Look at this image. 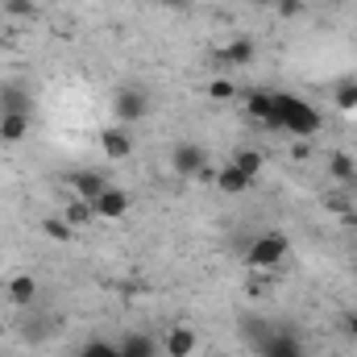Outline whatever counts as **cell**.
Masks as SVG:
<instances>
[{
    "instance_id": "30bf717a",
    "label": "cell",
    "mask_w": 357,
    "mask_h": 357,
    "mask_svg": "<svg viewBox=\"0 0 357 357\" xmlns=\"http://www.w3.org/2000/svg\"><path fill=\"white\" fill-rule=\"evenodd\" d=\"M195 349H199V337H195L191 324L167 328V337H162V354L167 357H195Z\"/></svg>"
},
{
    "instance_id": "4316f807",
    "label": "cell",
    "mask_w": 357,
    "mask_h": 357,
    "mask_svg": "<svg viewBox=\"0 0 357 357\" xmlns=\"http://www.w3.org/2000/svg\"><path fill=\"white\" fill-rule=\"evenodd\" d=\"M274 13H278V17H287V21H295V17L303 13V0H278V4H274Z\"/></svg>"
},
{
    "instance_id": "8992f818",
    "label": "cell",
    "mask_w": 357,
    "mask_h": 357,
    "mask_svg": "<svg viewBox=\"0 0 357 357\" xmlns=\"http://www.w3.org/2000/svg\"><path fill=\"white\" fill-rule=\"evenodd\" d=\"M258 357H307V349H303V341H299L295 328L274 324V333L266 337V345L258 349Z\"/></svg>"
},
{
    "instance_id": "2e32d148",
    "label": "cell",
    "mask_w": 357,
    "mask_h": 357,
    "mask_svg": "<svg viewBox=\"0 0 357 357\" xmlns=\"http://www.w3.org/2000/svg\"><path fill=\"white\" fill-rule=\"evenodd\" d=\"M29 137V116H17V112H4L0 116V146H17Z\"/></svg>"
},
{
    "instance_id": "603a6c76",
    "label": "cell",
    "mask_w": 357,
    "mask_h": 357,
    "mask_svg": "<svg viewBox=\"0 0 357 357\" xmlns=\"http://www.w3.org/2000/svg\"><path fill=\"white\" fill-rule=\"evenodd\" d=\"M333 100H337V108H341L345 116H357V79H345Z\"/></svg>"
},
{
    "instance_id": "3957f363",
    "label": "cell",
    "mask_w": 357,
    "mask_h": 357,
    "mask_svg": "<svg viewBox=\"0 0 357 357\" xmlns=\"http://www.w3.org/2000/svg\"><path fill=\"white\" fill-rule=\"evenodd\" d=\"M112 116H116V125H137V121H146L150 116V91L146 88H121L112 96Z\"/></svg>"
},
{
    "instance_id": "83f0119b",
    "label": "cell",
    "mask_w": 357,
    "mask_h": 357,
    "mask_svg": "<svg viewBox=\"0 0 357 357\" xmlns=\"http://www.w3.org/2000/svg\"><path fill=\"white\" fill-rule=\"evenodd\" d=\"M345 328H349V337H357V316H349V320H345Z\"/></svg>"
},
{
    "instance_id": "7c38bea8",
    "label": "cell",
    "mask_w": 357,
    "mask_h": 357,
    "mask_svg": "<svg viewBox=\"0 0 357 357\" xmlns=\"http://www.w3.org/2000/svg\"><path fill=\"white\" fill-rule=\"evenodd\" d=\"M237 333H241V341L258 354V349L266 345V337L274 333V320H262V316H250V312H245V316L237 320Z\"/></svg>"
},
{
    "instance_id": "e0dca14e",
    "label": "cell",
    "mask_w": 357,
    "mask_h": 357,
    "mask_svg": "<svg viewBox=\"0 0 357 357\" xmlns=\"http://www.w3.org/2000/svg\"><path fill=\"white\" fill-rule=\"evenodd\" d=\"M216 187H220L225 195H245V191L254 187V178H245V171H237V167L229 162V167L216 171Z\"/></svg>"
},
{
    "instance_id": "7402d4cb",
    "label": "cell",
    "mask_w": 357,
    "mask_h": 357,
    "mask_svg": "<svg viewBox=\"0 0 357 357\" xmlns=\"http://www.w3.org/2000/svg\"><path fill=\"white\" fill-rule=\"evenodd\" d=\"M42 233H46V237H50V241H59V245H67V241H71V233H75V229H71V225H67V220H63V216H46V220H42Z\"/></svg>"
},
{
    "instance_id": "d4e9b609",
    "label": "cell",
    "mask_w": 357,
    "mask_h": 357,
    "mask_svg": "<svg viewBox=\"0 0 357 357\" xmlns=\"http://www.w3.org/2000/svg\"><path fill=\"white\" fill-rule=\"evenodd\" d=\"M4 13L17 21H33L38 17V0H4Z\"/></svg>"
},
{
    "instance_id": "ba28073f",
    "label": "cell",
    "mask_w": 357,
    "mask_h": 357,
    "mask_svg": "<svg viewBox=\"0 0 357 357\" xmlns=\"http://www.w3.org/2000/svg\"><path fill=\"white\" fill-rule=\"evenodd\" d=\"M4 112L33 116V91L25 88L21 79H13V84H0V116H4Z\"/></svg>"
},
{
    "instance_id": "6da1fadb",
    "label": "cell",
    "mask_w": 357,
    "mask_h": 357,
    "mask_svg": "<svg viewBox=\"0 0 357 357\" xmlns=\"http://www.w3.org/2000/svg\"><path fill=\"white\" fill-rule=\"evenodd\" d=\"M274 112H278L282 133H291V137H299V142H307V137H316V133L324 129V116H320L307 100H299L295 91H274Z\"/></svg>"
},
{
    "instance_id": "8fae6325",
    "label": "cell",
    "mask_w": 357,
    "mask_h": 357,
    "mask_svg": "<svg viewBox=\"0 0 357 357\" xmlns=\"http://www.w3.org/2000/svg\"><path fill=\"white\" fill-rule=\"evenodd\" d=\"M67 187H71L79 199H96V195L108 187V175H104V171H96V167H79V171H71V175H67Z\"/></svg>"
},
{
    "instance_id": "cb8c5ba5",
    "label": "cell",
    "mask_w": 357,
    "mask_h": 357,
    "mask_svg": "<svg viewBox=\"0 0 357 357\" xmlns=\"http://www.w3.org/2000/svg\"><path fill=\"white\" fill-rule=\"evenodd\" d=\"M79 357H121V345L108 341V337H91L88 345L79 349Z\"/></svg>"
},
{
    "instance_id": "ffe728a7",
    "label": "cell",
    "mask_w": 357,
    "mask_h": 357,
    "mask_svg": "<svg viewBox=\"0 0 357 357\" xmlns=\"http://www.w3.org/2000/svg\"><path fill=\"white\" fill-rule=\"evenodd\" d=\"M63 220H67L71 229H84V225H91V220H96V208H91V199H79V195H75V199L63 208Z\"/></svg>"
},
{
    "instance_id": "52a82bcc",
    "label": "cell",
    "mask_w": 357,
    "mask_h": 357,
    "mask_svg": "<svg viewBox=\"0 0 357 357\" xmlns=\"http://www.w3.org/2000/svg\"><path fill=\"white\" fill-rule=\"evenodd\" d=\"M91 208H96V220H121L129 208H133V199H129V191H121V187H104L96 199H91Z\"/></svg>"
},
{
    "instance_id": "44dd1931",
    "label": "cell",
    "mask_w": 357,
    "mask_h": 357,
    "mask_svg": "<svg viewBox=\"0 0 357 357\" xmlns=\"http://www.w3.org/2000/svg\"><path fill=\"white\" fill-rule=\"evenodd\" d=\"M328 175L337 178V183H354L357 178V162L349 158V154H333V158H328Z\"/></svg>"
},
{
    "instance_id": "277c9868",
    "label": "cell",
    "mask_w": 357,
    "mask_h": 357,
    "mask_svg": "<svg viewBox=\"0 0 357 357\" xmlns=\"http://www.w3.org/2000/svg\"><path fill=\"white\" fill-rule=\"evenodd\" d=\"M241 108H245V121L262 125V129H270V133H282L278 112H274V91H266V88L245 91V96H241Z\"/></svg>"
},
{
    "instance_id": "5b68a950",
    "label": "cell",
    "mask_w": 357,
    "mask_h": 357,
    "mask_svg": "<svg viewBox=\"0 0 357 357\" xmlns=\"http://www.w3.org/2000/svg\"><path fill=\"white\" fill-rule=\"evenodd\" d=\"M171 167H175L178 178H199V171L208 167V154H204L199 142H178L171 150Z\"/></svg>"
},
{
    "instance_id": "d6a6232c",
    "label": "cell",
    "mask_w": 357,
    "mask_h": 357,
    "mask_svg": "<svg viewBox=\"0 0 357 357\" xmlns=\"http://www.w3.org/2000/svg\"><path fill=\"white\" fill-rule=\"evenodd\" d=\"M0 357H4V354H0Z\"/></svg>"
},
{
    "instance_id": "484cf974",
    "label": "cell",
    "mask_w": 357,
    "mask_h": 357,
    "mask_svg": "<svg viewBox=\"0 0 357 357\" xmlns=\"http://www.w3.org/2000/svg\"><path fill=\"white\" fill-rule=\"evenodd\" d=\"M208 96H212V100H233L237 88H233L229 79H212V84H208Z\"/></svg>"
},
{
    "instance_id": "f1b7e54d",
    "label": "cell",
    "mask_w": 357,
    "mask_h": 357,
    "mask_svg": "<svg viewBox=\"0 0 357 357\" xmlns=\"http://www.w3.org/2000/svg\"><path fill=\"white\" fill-rule=\"evenodd\" d=\"M250 4H262V8H274V4H278V0H250Z\"/></svg>"
},
{
    "instance_id": "f546056e",
    "label": "cell",
    "mask_w": 357,
    "mask_h": 357,
    "mask_svg": "<svg viewBox=\"0 0 357 357\" xmlns=\"http://www.w3.org/2000/svg\"><path fill=\"white\" fill-rule=\"evenodd\" d=\"M162 4H167V8H183V4H187V0H162Z\"/></svg>"
},
{
    "instance_id": "1f68e13d",
    "label": "cell",
    "mask_w": 357,
    "mask_h": 357,
    "mask_svg": "<svg viewBox=\"0 0 357 357\" xmlns=\"http://www.w3.org/2000/svg\"><path fill=\"white\" fill-rule=\"evenodd\" d=\"M38 4H42V0H38Z\"/></svg>"
},
{
    "instance_id": "4fadbf2b",
    "label": "cell",
    "mask_w": 357,
    "mask_h": 357,
    "mask_svg": "<svg viewBox=\"0 0 357 357\" xmlns=\"http://www.w3.org/2000/svg\"><path fill=\"white\" fill-rule=\"evenodd\" d=\"M216 59L229 63V67H250V63L258 59V42H254V38H233L229 46L216 50Z\"/></svg>"
},
{
    "instance_id": "4dcf8cb0",
    "label": "cell",
    "mask_w": 357,
    "mask_h": 357,
    "mask_svg": "<svg viewBox=\"0 0 357 357\" xmlns=\"http://www.w3.org/2000/svg\"><path fill=\"white\" fill-rule=\"evenodd\" d=\"M354 187H357V178H354Z\"/></svg>"
},
{
    "instance_id": "9a60e30c",
    "label": "cell",
    "mask_w": 357,
    "mask_h": 357,
    "mask_svg": "<svg viewBox=\"0 0 357 357\" xmlns=\"http://www.w3.org/2000/svg\"><path fill=\"white\" fill-rule=\"evenodd\" d=\"M116 345H121V357H158L162 354V341H154L150 333H125Z\"/></svg>"
},
{
    "instance_id": "5bb4252c",
    "label": "cell",
    "mask_w": 357,
    "mask_h": 357,
    "mask_svg": "<svg viewBox=\"0 0 357 357\" xmlns=\"http://www.w3.org/2000/svg\"><path fill=\"white\" fill-rule=\"evenodd\" d=\"M4 299H8L13 307H29V303L38 299V278H33V274H13L8 287H4Z\"/></svg>"
},
{
    "instance_id": "d6986e66",
    "label": "cell",
    "mask_w": 357,
    "mask_h": 357,
    "mask_svg": "<svg viewBox=\"0 0 357 357\" xmlns=\"http://www.w3.org/2000/svg\"><path fill=\"white\" fill-rule=\"evenodd\" d=\"M233 167H237V171H245V178H254V183H258L262 167H266V158H262L254 146H241V150L233 154Z\"/></svg>"
},
{
    "instance_id": "9c48e42d",
    "label": "cell",
    "mask_w": 357,
    "mask_h": 357,
    "mask_svg": "<svg viewBox=\"0 0 357 357\" xmlns=\"http://www.w3.org/2000/svg\"><path fill=\"white\" fill-rule=\"evenodd\" d=\"M100 150H104V158L125 162V158L133 154V133H129L125 125H108V129L100 133Z\"/></svg>"
},
{
    "instance_id": "7a4b0ae2",
    "label": "cell",
    "mask_w": 357,
    "mask_h": 357,
    "mask_svg": "<svg viewBox=\"0 0 357 357\" xmlns=\"http://www.w3.org/2000/svg\"><path fill=\"white\" fill-rule=\"evenodd\" d=\"M287 254H291V241H287V233H258L254 241H250V250H245V262L254 270H278L287 262Z\"/></svg>"
},
{
    "instance_id": "ac0fdd59",
    "label": "cell",
    "mask_w": 357,
    "mask_h": 357,
    "mask_svg": "<svg viewBox=\"0 0 357 357\" xmlns=\"http://www.w3.org/2000/svg\"><path fill=\"white\" fill-rule=\"evenodd\" d=\"M50 333H54V324H50V316H46V312H33V316L21 324V337H25L29 345H42Z\"/></svg>"
}]
</instances>
